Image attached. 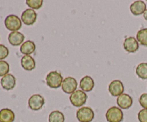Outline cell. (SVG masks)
I'll return each instance as SVG.
<instances>
[{"instance_id":"obj_1","label":"cell","mask_w":147,"mask_h":122,"mask_svg":"<svg viewBox=\"0 0 147 122\" xmlns=\"http://www.w3.org/2000/svg\"><path fill=\"white\" fill-rule=\"evenodd\" d=\"M63 75L57 71H52L46 76V83L51 88H58L63 81Z\"/></svg>"},{"instance_id":"obj_2","label":"cell","mask_w":147,"mask_h":122,"mask_svg":"<svg viewBox=\"0 0 147 122\" xmlns=\"http://www.w3.org/2000/svg\"><path fill=\"white\" fill-rule=\"evenodd\" d=\"M94 116V111L90 107H81L76 112V117L80 122H91Z\"/></svg>"},{"instance_id":"obj_3","label":"cell","mask_w":147,"mask_h":122,"mask_svg":"<svg viewBox=\"0 0 147 122\" xmlns=\"http://www.w3.org/2000/svg\"><path fill=\"white\" fill-rule=\"evenodd\" d=\"M88 96L82 90H76L70 96V100L75 107H81L87 100Z\"/></svg>"},{"instance_id":"obj_4","label":"cell","mask_w":147,"mask_h":122,"mask_svg":"<svg viewBox=\"0 0 147 122\" xmlns=\"http://www.w3.org/2000/svg\"><path fill=\"white\" fill-rule=\"evenodd\" d=\"M106 118L109 122H121L123 119V111L120 108L113 106L108 109Z\"/></svg>"},{"instance_id":"obj_5","label":"cell","mask_w":147,"mask_h":122,"mask_svg":"<svg viewBox=\"0 0 147 122\" xmlns=\"http://www.w3.org/2000/svg\"><path fill=\"white\" fill-rule=\"evenodd\" d=\"M4 24L7 30L11 32H17L21 28L22 20L20 17L14 14H10L6 17Z\"/></svg>"},{"instance_id":"obj_6","label":"cell","mask_w":147,"mask_h":122,"mask_svg":"<svg viewBox=\"0 0 147 122\" xmlns=\"http://www.w3.org/2000/svg\"><path fill=\"white\" fill-rule=\"evenodd\" d=\"M78 86L77 80L73 77H67L64 78L62 83V89L65 93L72 94L76 90Z\"/></svg>"},{"instance_id":"obj_7","label":"cell","mask_w":147,"mask_h":122,"mask_svg":"<svg viewBox=\"0 0 147 122\" xmlns=\"http://www.w3.org/2000/svg\"><path fill=\"white\" fill-rule=\"evenodd\" d=\"M45 104V99L41 95L34 94L29 98V107L33 111H38L43 107Z\"/></svg>"},{"instance_id":"obj_8","label":"cell","mask_w":147,"mask_h":122,"mask_svg":"<svg viewBox=\"0 0 147 122\" xmlns=\"http://www.w3.org/2000/svg\"><path fill=\"white\" fill-rule=\"evenodd\" d=\"M37 17V13L34 9H27L22 14L21 20L26 25H32L36 22Z\"/></svg>"},{"instance_id":"obj_9","label":"cell","mask_w":147,"mask_h":122,"mask_svg":"<svg viewBox=\"0 0 147 122\" xmlns=\"http://www.w3.org/2000/svg\"><path fill=\"white\" fill-rule=\"evenodd\" d=\"M109 91L113 96H119L123 94L124 86L123 83L119 80H114L109 84Z\"/></svg>"},{"instance_id":"obj_10","label":"cell","mask_w":147,"mask_h":122,"mask_svg":"<svg viewBox=\"0 0 147 122\" xmlns=\"http://www.w3.org/2000/svg\"><path fill=\"white\" fill-rule=\"evenodd\" d=\"M116 101H117V104L120 107V109H129L130 107H131L132 104H133V98H131V96L126 93H123L118 96Z\"/></svg>"},{"instance_id":"obj_11","label":"cell","mask_w":147,"mask_h":122,"mask_svg":"<svg viewBox=\"0 0 147 122\" xmlns=\"http://www.w3.org/2000/svg\"><path fill=\"white\" fill-rule=\"evenodd\" d=\"M1 85L4 90H12L16 85L15 77L11 74L6 75L1 79Z\"/></svg>"},{"instance_id":"obj_12","label":"cell","mask_w":147,"mask_h":122,"mask_svg":"<svg viewBox=\"0 0 147 122\" xmlns=\"http://www.w3.org/2000/svg\"><path fill=\"white\" fill-rule=\"evenodd\" d=\"M139 44L137 40L133 37H129L125 39L123 42V47L128 53H135L138 50Z\"/></svg>"},{"instance_id":"obj_13","label":"cell","mask_w":147,"mask_h":122,"mask_svg":"<svg viewBox=\"0 0 147 122\" xmlns=\"http://www.w3.org/2000/svg\"><path fill=\"white\" fill-rule=\"evenodd\" d=\"M146 9V5L144 1H136L130 6V10L132 14L135 16L141 15L145 12Z\"/></svg>"},{"instance_id":"obj_14","label":"cell","mask_w":147,"mask_h":122,"mask_svg":"<svg viewBox=\"0 0 147 122\" xmlns=\"http://www.w3.org/2000/svg\"><path fill=\"white\" fill-rule=\"evenodd\" d=\"M24 40V36L20 32H11L8 36L9 42L13 46H18L22 44Z\"/></svg>"},{"instance_id":"obj_15","label":"cell","mask_w":147,"mask_h":122,"mask_svg":"<svg viewBox=\"0 0 147 122\" xmlns=\"http://www.w3.org/2000/svg\"><path fill=\"white\" fill-rule=\"evenodd\" d=\"M94 80L90 76L86 75L81 78L80 81V88L83 91H90L94 88Z\"/></svg>"},{"instance_id":"obj_16","label":"cell","mask_w":147,"mask_h":122,"mask_svg":"<svg viewBox=\"0 0 147 122\" xmlns=\"http://www.w3.org/2000/svg\"><path fill=\"white\" fill-rule=\"evenodd\" d=\"M15 114L9 109H2L0 110V122H14Z\"/></svg>"},{"instance_id":"obj_17","label":"cell","mask_w":147,"mask_h":122,"mask_svg":"<svg viewBox=\"0 0 147 122\" xmlns=\"http://www.w3.org/2000/svg\"><path fill=\"white\" fill-rule=\"evenodd\" d=\"M21 65L25 70L31 71L35 68V60L32 56L24 55L21 59Z\"/></svg>"},{"instance_id":"obj_18","label":"cell","mask_w":147,"mask_h":122,"mask_svg":"<svg viewBox=\"0 0 147 122\" xmlns=\"http://www.w3.org/2000/svg\"><path fill=\"white\" fill-rule=\"evenodd\" d=\"M36 46L34 42L27 40L22 43V44L20 47V52L24 55H30L32 53L35 51Z\"/></svg>"},{"instance_id":"obj_19","label":"cell","mask_w":147,"mask_h":122,"mask_svg":"<svg viewBox=\"0 0 147 122\" xmlns=\"http://www.w3.org/2000/svg\"><path fill=\"white\" fill-rule=\"evenodd\" d=\"M49 122H64V114L60 111H53L49 115Z\"/></svg>"},{"instance_id":"obj_20","label":"cell","mask_w":147,"mask_h":122,"mask_svg":"<svg viewBox=\"0 0 147 122\" xmlns=\"http://www.w3.org/2000/svg\"><path fill=\"white\" fill-rule=\"evenodd\" d=\"M136 73L140 78L147 79V63H142L138 65Z\"/></svg>"},{"instance_id":"obj_21","label":"cell","mask_w":147,"mask_h":122,"mask_svg":"<svg viewBox=\"0 0 147 122\" xmlns=\"http://www.w3.org/2000/svg\"><path fill=\"white\" fill-rule=\"evenodd\" d=\"M136 40L138 42L144 46H147V28L139 30L136 34Z\"/></svg>"},{"instance_id":"obj_22","label":"cell","mask_w":147,"mask_h":122,"mask_svg":"<svg viewBox=\"0 0 147 122\" xmlns=\"http://www.w3.org/2000/svg\"><path fill=\"white\" fill-rule=\"evenodd\" d=\"M26 4L32 9H40L43 4L42 0H27Z\"/></svg>"},{"instance_id":"obj_23","label":"cell","mask_w":147,"mask_h":122,"mask_svg":"<svg viewBox=\"0 0 147 122\" xmlns=\"http://www.w3.org/2000/svg\"><path fill=\"white\" fill-rule=\"evenodd\" d=\"M9 65L4 60H0V77H4L9 74Z\"/></svg>"},{"instance_id":"obj_24","label":"cell","mask_w":147,"mask_h":122,"mask_svg":"<svg viewBox=\"0 0 147 122\" xmlns=\"http://www.w3.org/2000/svg\"><path fill=\"white\" fill-rule=\"evenodd\" d=\"M9 49L4 44H0V60H3L9 55Z\"/></svg>"},{"instance_id":"obj_25","label":"cell","mask_w":147,"mask_h":122,"mask_svg":"<svg viewBox=\"0 0 147 122\" xmlns=\"http://www.w3.org/2000/svg\"><path fill=\"white\" fill-rule=\"evenodd\" d=\"M138 119L140 122H147V109H143L139 111Z\"/></svg>"},{"instance_id":"obj_26","label":"cell","mask_w":147,"mask_h":122,"mask_svg":"<svg viewBox=\"0 0 147 122\" xmlns=\"http://www.w3.org/2000/svg\"><path fill=\"white\" fill-rule=\"evenodd\" d=\"M139 101L144 109H147V93H143L141 95Z\"/></svg>"},{"instance_id":"obj_27","label":"cell","mask_w":147,"mask_h":122,"mask_svg":"<svg viewBox=\"0 0 147 122\" xmlns=\"http://www.w3.org/2000/svg\"><path fill=\"white\" fill-rule=\"evenodd\" d=\"M144 17L145 20L147 21V9H146V11H145V12L144 13Z\"/></svg>"}]
</instances>
